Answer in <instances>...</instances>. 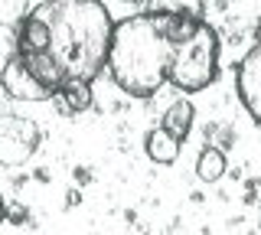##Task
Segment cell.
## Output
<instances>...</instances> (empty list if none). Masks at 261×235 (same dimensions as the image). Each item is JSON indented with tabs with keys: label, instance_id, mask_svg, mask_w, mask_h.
<instances>
[{
	"label": "cell",
	"instance_id": "obj_9",
	"mask_svg": "<svg viewBox=\"0 0 261 235\" xmlns=\"http://www.w3.org/2000/svg\"><path fill=\"white\" fill-rule=\"evenodd\" d=\"M53 98H56L62 115H82V111L92 108V85L88 82H65Z\"/></svg>",
	"mask_w": 261,
	"mask_h": 235
},
{
	"label": "cell",
	"instance_id": "obj_2",
	"mask_svg": "<svg viewBox=\"0 0 261 235\" xmlns=\"http://www.w3.org/2000/svg\"><path fill=\"white\" fill-rule=\"evenodd\" d=\"M173 30L176 10L134 13L114 23L105 66L121 92L134 98H150L163 88L170 75V59H173Z\"/></svg>",
	"mask_w": 261,
	"mask_h": 235
},
{
	"label": "cell",
	"instance_id": "obj_8",
	"mask_svg": "<svg viewBox=\"0 0 261 235\" xmlns=\"http://www.w3.org/2000/svg\"><path fill=\"white\" fill-rule=\"evenodd\" d=\"M144 147H147V157H150L153 164H163V167L176 164V157H179V141H176L173 134H167L163 127H153V131H147Z\"/></svg>",
	"mask_w": 261,
	"mask_h": 235
},
{
	"label": "cell",
	"instance_id": "obj_7",
	"mask_svg": "<svg viewBox=\"0 0 261 235\" xmlns=\"http://www.w3.org/2000/svg\"><path fill=\"white\" fill-rule=\"evenodd\" d=\"M193 118H196V108H193V101L190 98H176L173 105L167 108V115H163V131L167 134H173L179 144L190 137V131H193Z\"/></svg>",
	"mask_w": 261,
	"mask_h": 235
},
{
	"label": "cell",
	"instance_id": "obj_3",
	"mask_svg": "<svg viewBox=\"0 0 261 235\" xmlns=\"http://www.w3.org/2000/svg\"><path fill=\"white\" fill-rule=\"evenodd\" d=\"M219 75V36L206 20L193 13H176L173 30V59H170V75L179 92H202L216 82Z\"/></svg>",
	"mask_w": 261,
	"mask_h": 235
},
{
	"label": "cell",
	"instance_id": "obj_12",
	"mask_svg": "<svg viewBox=\"0 0 261 235\" xmlns=\"http://www.w3.org/2000/svg\"><path fill=\"white\" fill-rule=\"evenodd\" d=\"M4 216H7V206H4V196H0V222H4Z\"/></svg>",
	"mask_w": 261,
	"mask_h": 235
},
{
	"label": "cell",
	"instance_id": "obj_4",
	"mask_svg": "<svg viewBox=\"0 0 261 235\" xmlns=\"http://www.w3.org/2000/svg\"><path fill=\"white\" fill-rule=\"evenodd\" d=\"M39 124L23 115H0V167H23L39 150Z\"/></svg>",
	"mask_w": 261,
	"mask_h": 235
},
{
	"label": "cell",
	"instance_id": "obj_5",
	"mask_svg": "<svg viewBox=\"0 0 261 235\" xmlns=\"http://www.w3.org/2000/svg\"><path fill=\"white\" fill-rule=\"evenodd\" d=\"M0 85H4V92L16 101H46V98H53V92L27 69V62H23L20 56H10V59H7L4 72H0Z\"/></svg>",
	"mask_w": 261,
	"mask_h": 235
},
{
	"label": "cell",
	"instance_id": "obj_10",
	"mask_svg": "<svg viewBox=\"0 0 261 235\" xmlns=\"http://www.w3.org/2000/svg\"><path fill=\"white\" fill-rule=\"evenodd\" d=\"M222 173H225V153L219 147H206L199 153V160H196V176L206 183H216Z\"/></svg>",
	"mask_w": 261,
	"mask_h": 235
},
{
	"label": "cell",
	"instance_id": "obj_1",
	"mask_svg": "<svg viewBox=\"0 0 261 235\" xmlns=\"http://www.w3.org/2000/svg\"><path fill=\"white\" fill-rule=\"evenodd\" d=\"M33 17L43 23L46 49L43 56L53 59L65 82H88L108 62L114 20L105 0H46Z\"/></svg>",
	"mask_w": 261,
	"mask_h": 235
},
{
	"label": "cell",
	"instance_id": "obj_11",
	"mask_svg": "<svg viewBox=\"0 0 261 235\" xmlns=\"http://www.w3.org/2000/svg\"><path fill=\"white\" fill-rule=\"evenodd\" d=\"M30 17V0H0V27H20Z\"/></svg>",
	"mask_w": 261,
	"mask_h": 235
},
{
	"label": "cell",
	"instance_id": "obj_6",
	"mask_svg": "<svg viewBox=\"0 0 261 235\" xmlns=\"http://www.w3.org/2000/svg\"><path fill=\"white\" fill-rule=\"evenodd\" d=\"M235 85H239V98L245 105L255 124H261V43H255L245 59L239 62V75H235Z\"/></svg>",
	"mask_w": 261,
	"mask_h": 235
}]
</instances>
